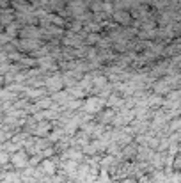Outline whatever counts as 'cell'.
<instances>
[{
	"label": "cell",
	"instance_id": "obj_3",
	"mask_svg": "<svg viewBox=\"0 0 181 183\" xmlns=\"http://www.w3.org/2000/svg\"><path fill=\"white\" fill-rule=\"evenodd\" d=\"M64 167H66L68 172H75V171H76V162H66Z\"/></svg>",
	"mask_w": 181,
	"mask_h": 183
},
{
	"label": "cell",
	"instance_id": "obj_1",
	"mask_svg": "<svg viewBox=\"0 0 181 183\" xmlns=\"http://www.w3.org/2000/svg\"><path fill=\"white\" fill-rule=\"evenodd\" d=\"M27 162H29V158H27L25 151H18V153L13 155V164L16 167H23V165H27Z\"/></svg>",
	"mask_w": 181,
	"mask_h": 183
},
{
	"label": "cell",
	"instance_id": "obj_4",
	"mask_svg": "<svg viewBox=\"0 0 181 183\" xmlns=\"http://www.w3.org/2000/svg\"><path fill=\"white\" fill-rule=\"evenodd\" d=\"M140 183H147V181H146V180H144V181H140Z\"/></svg>",
	"mask_w": 181,
	"mask_h": 183
},
{
	"label": "cell",
	"instance_id": "obj_2",
	"mask_svg": "<svg viewBox=\"0 0 181 183\" xmlns=\"http://www.w3.org/2000/svg\"><path fill=\"white\" fill-rule=\"evenodd\" d=\"M41 169H43L44 172H50V174H51V172L55 171V167H53V164H51L50 160H44V162H43V167H41Z\"/></svg>",
	"mask_w": 181,
	"mask_h": 183
}]
</instances>
